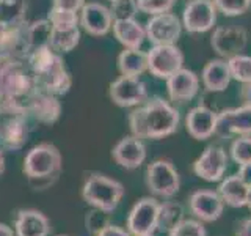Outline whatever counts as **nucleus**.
I'll list each match as a JSON object with an SVG mask.
<instances>
[{"label": "nucleus", "mask_w": 251, "mask_h": 236, "mask_svg": "<svg viewBox=\"0 0 251 236\" xmlns=\"http://www.w3.org/2000/svg\"><path fill=\"white\" fill-rule=\"evenodd\" d=\"M0 236H14V232L11 230V227L0 222Z\"/></svg>", "instance_id": "obj_43"}, {"label": "nucleus", "mask_w": 251, "mask_h": 236, "mask_svg": "<svg viewBox=\"0 0 251 236\" xmlns=\"http://www.w3.org/2000/svg\"><path fill=\"white\" fill-rule=\"evenodd\" d=\"M247 206L251 209V187H250V191H248V200H247Z\"/></svg>", "instance_id": "obj_45"}, {"label": "nucleus", "mask_w": 251, "mask_h": 236, "mask_svg": "<svg viewBox=\"0 0 251 236\" xmlns=\"http://www.w3.org/2000/svg\"><path fill=\"white\" fill-rule=\"evenodd\" d=\"M85 3H86V0H52V8L80 13Z\"/></svg>", "instance_id": "obj_38"}, {"label": "nucleus", "mask_w": 251, "mask_h": 236, "mask_svg": "<svg viewBox=\"0 0 251 236\" xmlns=\"http://www.w3.org/2000/svg\"><path fill=\"white\" fill-rule=\"evenodd\" d=\"M5 172V154H3V149L0 148V175Z\"/></svg>", "instance_id": "obj_44"}, {"label": "nucleus", "mask_w": 251, "mask_h": 236, "mask_svg": "<svg viewBox=\"0 0 251 236\" xmlns=\"http://www.w3.org/2000/svg\"><path fill=\"white\" fill-rule=\"evenodd\" d=\"M240 99L243 101V104L251 106V84H243L240 90Z\"/></svg>", "instance_id": "obj_41"}, {"label": "nucleus", "mask_w": 251, "mask_h": 236, "mask_svg": "<svg viewBox=\"0 0 251 236\" xmlns=\"http://www.w3.org/2000/svg\"><path fill=\"white\" fill-rule=\"evenodd\" d=\"M47 19H49L50 24L55 27L78 26V24H80L78 13L68 11V10H58V8H50L49 14H47Z\"/></svg>", "instance_id": "obj_36"}, {"label": "nucleus", "mask_w": 251, "mask_h": 236, "mask_svg": "<svg viewBox=\"0 0 251 236\" xmlns=\"http://www.w3.org/2000/svg\"><path fill=\"white\" fill-rule=\"evenodd\" d=\"M96 236H132L127 230H124V228L118 227V225H113V224H108L104 230H100Z\"/></svg>", "instance_id": "obj_39"}, {"label": "nucleus", "mask_w": 251, "mask_h": 236, "mask_svg": "<svg viewBox=\"0 0 251 236\" xmlns=\"http://www.w3.org/2000/svg\"><path fill=\"white\" fill-rule=\"evenodd\" d=\"M184 220V206L179 202L159 203V217H157V230L170 232L173 227Z\"/></svg>", "instance_id": "obj_29"}, {"label": "nucleus", "mask_w": 251, "mask_h": 236, "mask_svg": "<svg viewBox=\"0 0 251 236\" xmlns=\"http://www.w3.org/2000/svg\"><path fill=\"white\" fill-rule=\"evenodd\" d=\"M83 200L93 208L112 212L118 208V205L124 197V186L113 178L102 173H93L82 187Z\"/></svg>", "instance_id": "obj_4"}, {"label": "nucleus", "mask_w": 251, "mask_h": 236, "mask_svg": "<svg viewBox=\"0 0 251 236\" xmlns=\"http://www.w3.org/2000/svg\"><path fill=\"white\" fill-rule=\"evenodd\" d=\"M231 157L239 165L251 162V136H242L235 139L229 148Z\"/></svg>", "instance_id": "obj_33"}, {"label": "nucleus", "mask_w": 251, "mask_h": 236, "mask_svg": "<svg viewBox=\"0 0 251 236\" xmlns=\"http://www.w3.org/2000/svg\"><path fill=\"white\" fill-rule=\"evenodd\" d=\"M210 44L220 59H231L242 54L248 44V31L239 26L217 27L210 36Z\"/></svg>", "instance_id": "obj_11"}, {"label": "nucleus", "mask_w": 251, "mask_h": 236, "mask_svg": "<svg viewBox=\"0 0 251 236\" xmlns=\"http://www.w3.org/2000/svg\"><path fill=\"white\" fill-rule=\"evenodd\" d=\"M63 169V156L60 149L52 144H39L33 147L24 157L22 170L30 184L36 189L50 186L58 178Z\"/></svg>", "instance_id": "obj_3"}, {"label": "nucleus", "mask_w": 251, "mask_h": 236, "mask_svg": "<svg viewBox=\"0 0 251 236\" xmlns=\"http://www.w3.org/2000/svg\"><path fill=\"white\" fill-rule=\"evenodd\" d=\"M113 35L124 49H140L146 39V30L135 19L113 21Z\"/></svg>", "instance_id": "obj_23"}, {"label": "nucleus", "mask_w": 251, "mask_h": 236, "mask_svg": "<svg viewBox=\"0 0 251 236\" xmlns=\"http://www.w3.org/2000/svg\"><path fill=\"white\" fill-rule=\"evenodd\" d=\"M108 8L113 16V21L135 19V16L140 11L137 0H115V2H110Z\"/></svg>", "instance_id": "obj_32"}, {"label": "nucleus", "mask_w": 251, "mask_h": 236, "mask_svg": "<svg viewBox=\"0 0 251 236\" xmlns=\"http://www.w3.org/2000/svg\"><path fill=\"white\" fill-rule=\"evenodd\" d=\"M82 29L91 36H105L113 27L110 8L99 2H86L78 13Z\"/></svg>", "instance_id": "obj_15"}, {"label": "nucleus", "mask_w": 251, "mask_h": 236, "mask_svg": "<svg viewBox=\"0 0 251 236\" xmlns=\"http://www.w3.org/2000/svg\"><path fill=\"white\" fill-rule=\"evenodd\" d=\"M145 30L146 39H149L152 46L176 44L182 33V21L171 11L154 14L148 19Z\"/></svg>", "instance_id": "obj_7"}, {"label": "nucleus", "mask_w": 251, "mask_h": 236, "mask_svg": "<svg viewBox=\"0 0 251 236\" xmlns=\"http://www.w3.org/2000/svg\"><path fill=\"white\" fill-rule=\"evenodd\" d=\"M237 236H251V217L245 219L237 228Z\"/></svg>", "instance_id": "obj_42"}, {"label": "nucleus", "mask_w": 251, "mask_h": 236, "mask_svg": "<svg viewBox=\"0 0 251 236\" xmlns=\"http://www.w3.org/2000/svg\"><path fill=\"white\" fill-rule=\"evenodd\" d=\"M237 175L242 178V181H243V183H245L248 187H251V162H248V164H242Z\"/></svg>", "instance_id": "obj_40"}, {"label": "nucleus", "mask_w": 251, "mask_h": 236, "mask_svg": "<svg viewBox=\"0 0 251 236\" xmlns=\"http://www.w3.org/2000/svg\"><path fill=\"white\" fill-rule=\"evenodd\" d=\"M190 211L201 222H215L223 214L225 202L217 191L210 189H200L190 195Z\"/></svg>", "instance_id": "obj_16"}, {"label": "nucleus", "mask_w": 251, "mask_h": 236, "mask_svg": "<svg viewBox=\"0 0 251 236\" xmlns=\"http://www.w3.org/2000/svg\"><path fill=\"white\" fill-rule=\"evenodd\" d=\"M25 0H0V24L3 27H18L25 24Z\"/></svg>", "instance_id": "obj_27"}, {"label": "nucleus", "mask_w": 251, "mask_h": 236, "mask_svg": "<svg viewBox=\"0 0 251 236\" xmlns=\"http://www.w3.org/2000/svg\"><path fill=\"white\" fill-rule=\"evenodd\" d=\"M108 2H115V0H108Z\"/></svg>", "instance_id": "obj_49"}, {"label": "nucleus", "mask_w": 251, "mask_h": 236, "mask_svg": "<svg viewBox=\"0 0 251 236\" xmlns=\"http://www.w3.org/2000/svg\"><path fill=\"white\" fill-rule=\"evenodd\" d=\"M28 68L33 76L35 87L38 90L61 96L71 90L73 79L65 66V61L50 46L41 47L27 57Z\"/></svg>", "instance_id": "obj_2"}, {"label": "nucleus", "mask_w": 251, "mask_h": 236, "mask_svg": "<svg viewBox=\"0 0 251 236\" xmlns=\"http://www.w3.org/2000/svg\"><path fill=\"white\" fill-rule=\"evenodd\" d=\"M118 69L121 76L140 77L148 71V52L140 49H124L118 55Z\"/></svg>", "instance_id": "obj_25"}, {"label": "nucleus", "mask_w": 251, "mask_h": 236, "mask_svg": "<svg viewBox=\"0 0 251 236\" xmlns=\"http://www.w3.org/2000/svg\"><path fill=\"white\" fill-rule=\"evenodd\" d=\"M25 33H27L28 51L31 54L36 49H41V47L49 46L50 35H52V24H50L49 19L35 21V22H31V24H27Z\"/></svg>", "instance_id": "obj_28"}, {"label": "nucleus", "mask_w": 251, "mask_h": 236, "mask_svg": "<svg viewBox=\"0 0 251 236\" xmlns=\"http://www.w3.org/2000/svg\"><path fill=\"white\" fill-rule=\"evenodd\" d=\"M28 117L27 115H6L0 123V144L8 149H21L28 140Z\"/></svg>", "instance_id": "obj_20"}, {"label": "nucleus", "mask_w": 251, "mask_h": 236, "mask_svg": "<svg viewBox=\"0 0 251 236\" xmlns=\"http://www.w3.org/2000/svg\"><path fill=\"white\" fill-rule=\"evenodd\" d=\"M231 77L242 84H251V55L239 54L227 59Z\"/></svg>", "instance_id": "obj_30"}, {"label": "nucleus", "mask_w": 251, "mask_h": 236, "mask_svg": "<svg viewBox=\"0 0 251 236\" xmlns=\"http://www.w3.org/2000/svg\"><path fill=\"white\" fill-rule=\"evenodd\" d=\"M177 0H137L138 10L149 16L171 11Z\"/></svg>", "instance_id": "obj_37"}, {"label": "nucleus", "mask_w": 251, "mask_h": 236, "mask_svg": "<svg viewBox=\"0 0 251 236\" xmlns=\"http://www.w3.org/2000/svg\"><path fill=\"white\" fill-rule=\"evenodd\" d=\"M167 91L175 102L192 101L200 91V77L192 69L180 68L167 79Z\"/></svg>", "instance_id": "obj_18"}, {"label": "nucleus", "mask_w": 251, "mask_h": 236, "mask_svg": "<svg viewBox=\"0 0 251 236\" xmlns=\"http://www.w3.org/2000/svg\"><path fill=\"white\" fill-rule=\"evenodd\" d=\"M217 13L212 0H190L182 13V27L188 33H206L214 29Z\"/></svg>", "instance_id": "obj_10"}, {"label": "nucleus", "mask_w": 251, "mask_h": 236, "mask_svg": "<svg viewBox=\"0 0 251 236\" xmlns=\"http://www.w3.org/2000/svg\"><path fill=\"white\" fill-rule=\"evenodd\" d=\"M227 169V154L223 147L209 145L204 153L193 162V172L204 181L215 183L222 181Z\"/></svg>", "instance_id": "obj_12"}, {"label": "nucleus", "mask_w": 251, "mask_h": 236, "mask_svg": "<svg viewBox=\"0 0 251 236\" xmlns=\"http://www.w3.org/2000/svg\"><path fill=\"white\" fill-rule=\"evenodd\" d=\"M143 236H154V235H143Z\"/></svg>", "instance_id": "obj_47"}, {"label": "nucleus", "mask_w": 251, "mask_h": 236, "mask_svg": "<svg viewBox=\"0 0 251 236\" xmlns=\"http://www.w3.org/2000/svg\"><path fill=\"white\" fill-rule=\"evenodd\" d=\"M184 68V54L176 44L152 46L148 52V71L157 79H167Z\"/></svg>", "instance_id": "obj_6"}, {"label": "nucleus", "mask_w": 251, "mask_h": 236, "mask_svg": "<svg viewBox=\"0 0 251 236\" xmlns=\"http://www.w3.org/2000/svg\"><path fill=\"white\" fill-rule=\"evenodd\" d=\"M168 236H207V232L201 220L184 219L182 222L171 228Z\"/></svg>", "instance_id": "obj_34"}, {"label": "nucleus", "mask_w": 251, "mask_h": 236, "mask_svg": "<svg viewBox=\"0 0 251 236\" xmlns=\"http://www.w3.org/2000/svg\"><path fill=\"white\" fill-rule=\"evenodd\" d=\"M218 13L227 18L245 14L251 8V0H212Z\"/></svg>", "instance_id": "obj_31"}, {"label": "nucleus", "mask_w": 251, "mask_h": 236, "mask_svg": "<svg viewBox=\"0 0 251 236\" xmlns=\"http://www.w3.org/2000/svg\"><path fill=\"white\" fill-rule=\"evenodd\" d=\"M25 112L28 118L43 124H53L61 115V102L58 96L41 90H35L27 101Z\"/></svg>", "instance_id": "obj_14"}, {"label": "nucleus", "mask_w": 251, "mask_h": 236, "mask_svg": "<svg viewBox=\"0 0 251 236\" xmlns=\"http://www.w3.org/2000/svg\"><path fill=\"white\" fill-rule=\"evenodd\" d=\"M80 43V29L78 26H66V27H55L52 26V35L49 46L55 52L65 54L71 52Z\"/></svg>", "instance_id": "obj_26"}, {"label": "nucleus", "mask_w": 251, "mask_h": 236, "mask_svg": "<svg viewBox=\"0 0 251 236\" xmlns=\"http://www.w3.org/2000/svg\"><path fill=\"white\" fill-rule=\"evenodd\" d=\"M248 191H250V187L243 183L239 175L227 177L226 179H223L222 183H220L217 189V192L222 197L225 205H229L232 208L247 206Z\"/></svg>", "instance_id": "obj_24"}, {"label": "nucleus", "mask_w": 251, "mask_h": 236, "mask_svg": "<svg viewBox=\"0 0 251 236\" xmlns=\"http://www.w3.org/2000/svg\"><path fill=\"white\" fill-rule=\"evenodd\" d=\"M112 157L120 167L126 170H135L146 159V147L141 139L127 136L113 147Z\"/></svg>", "instance_id": "obj_17"}, {"label": "nucleus", "mask_w": 251, "mask_h": 236, "mask_svg": "<svg viewBox=\"0 0 251 236\" xmlns=\"http://www.w3.org/2000/svg\"><path fill=\"white\" fill-rule=\"evenodd\" d=\"M217 118L218 114L207 106H196L185 118L187 132L195 140H207L217 132Z\"/></svg>", "instance_id": "obj_19"}, {"label": "nucleus", "mask_w": 251, "mask_h": 236, "mask_svg": "<svg viewBox=\"0 0 251 236\" xmlns=\"http://www.w3.org/2000/svg\"><path fill=\"white\" fill-rule=\"evenodd\" d=\"M217 136H251V106L225 109L217 118Z\"/></svg>", "instance_id": "obj_13"}, {"label": "nucleus", "mask_w": 251, "mask_h": 236, "mask_svg": "<svg viewBox=\"0 0 251 236\" xmlns=\"http://www.w3.org/2000/svg\"><path fill=\"white\" fill-rule=\"evenodd\" d=\"M148 189L157 197L171 199L180 187V178L176 167L168 159H157L146 169Z\"/></svg>", "instance_id": "obj_5"}, {"label": "nucleus", "mask_w": 251, "mask_h": 236, "mask_svg": "<svg viewBox=\"0 0 251 236\" xmlns=\"http://www.w3.org/2000/svg\"><path fill=\"white\" fill-rule=\"evenodd\" d=\"M108 224H110L108 212L102 209L94 208L90 212H86V216H85V227L93 236H96L100 230H104Z\"/></svg>", "instance_id": "obj_35"}, {"label": "nucleus", "mask_w": 251, "mask_h": 236, "mask_svg": "<svg viewBox=\"0 0 251 236\" xmlns=\"http://www.w3.org/2000/svg\"><path fill=\"white\" fill-rule=\"evenodd\" d=\"M16 236H49L50 222L38 209H19L14 219Z\"/></svg>", "instance_id": "obj_21"}, {"label": "nucleus", "mask_w": 251, "mask_h": 236, "mask_svg": "<svg viewBox=\"0 0 251 236\" xmlns=\"http://www.w3.org/2000/svg\"><path fill=\"white\" fill-rule=\"evenodd\" d=\"M57 236H68V235H57Z\"/></svg>", "instance_id": "obj_48"}, {"label": "nucleus", "mask_w": 251, "mask_h": 236, "mask_svg": "<svg viewBox=\"0 0 251 236\" xmlns=\"http://www.w3.org/2000/svg\"><path fill=\"white\" fill-rule=\"evenodd\" d=\"M108 94L118 107H135L148 99V88L140 77L120 76L110 84Z\"/></svg>", "instance_id": "obj_9"}, {"label": "nucleus", "mask_w": 251, "mask_h": 236, "mask_svg": "<svg viewBox=\"0 0 251 236\" xmlns=\"http://www.w3.org/2000/svg\"><path fill=\"white\" fill-rule=\"evenodd\" d=\"M159 217V202L154 197L140 199L127 216V232L132 236L154 235Z\"/></svg>", "instance_id": "obj_8"}, {"label": "nucleus", "mask_w": 251, "mask_h": 236, "mask_svg": "<svg viewBox=\"0 0 251 236\" xmlns=\"http://www.w3.org/2000/svg\"><path fill=\"white\" fill-rule=\"evenodd\" d=\"M5 30H6V27H3L2 24H0V36H2V33H3Z\"/></svg>", "instance_id": "obj_46"}, {"label": "nucleus", "mask_w": 251, "mask_h": 236, "mask_svg": "<svg viewBox=\"0 0 251 236\" xmlns=\"http://www.w3.org/2000/svg\"><path fill=\"white\" fill-rule=\"evenodd\" d=\"M180 121L179 110L162 98L146 99L129 115L132 136L138 139H163L177 131Z\"/></svg>", "instance_id": "obj_1"}, {"label": "nucleus", "mask_w": 251, "mask_h": 236, "mask_svg": "<svg viewBox=\"0 0 251 236\" xmlns=\"http://www.w3.org/2000/svg\"><path fill=\"white\" fill-rule=\"evenodd\" d=\"M232 81L227 60L214 59L206 63L201 73V82L209 93H222L229 87Z\"/></svg>", "instance_id": "obj_22"}]
</instances>
